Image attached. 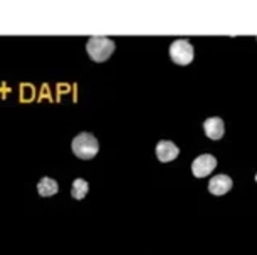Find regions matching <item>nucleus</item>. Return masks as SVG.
Returning <instances> with one entry per match:
<instances>
[{"label": "nucleus", "instance_id": "1", "mask_svg": "<svg viewBox=\"0 0 257 255\" xmlns=\"http://www.w3.org/2000/svg\"><path fill=\"white\" fill-rule=\"evenodd\" d=\"M71 148H72V153H74L77 158H81V160H91V158H94L98 155L99 143L94 134L84 131V133H79L72 139Z\"/></svg>", "mask_w": 257, "mask_h": 255}, {"label": "nucleus", "instance_id": "2", "mask_svg": "<svg viewBox=\"0 0 257 255\" xmlns=\"http://www.w3.org/2000/svg\"><path fill=\"white\" fill-rule=\"evenodd\" d=\"M86 52L94 62H104L114 52V42L108 37H91L86 42Z\"/></svg>", "mask_w": 257, "mask_h": 255}, {"label": "nucleus", "instance_id": "3", "mask_svg": "<svg viewBox=\"0 0 257 255\" xmlns=\"http://www.w3.org/2000/svg\"><path fill=\"white\" fill-rule=\"evenodd\" d=\"M193 47L187 39H177L170 46V57L178 66H188L193 61Z\"/></svg>", "mask_w": 257, "mask_h": 255}, {"label": "nucleus", "instance_id": "4", "mask_svg": "<svg viewBox=\"0 0 257 255\" xmlns=\"http://www.w3.org/2000/svg\"><path fill=\"white\" fill-rule=\"evenodd\" d=\"M215 166H217L215 156H212V155H208V153H205V155H200V156H197L195 160H193V163H192V173H193V176L203 178V176L210 175V173L215 170Z\"/></svg>", "mask_w": 257, "mask_h": 255}, {"label": "nucleus", "instance_id": "5", "mask_svg": "<svg viewBox=\"0 0 257 255\" xmlns=\"http://www.w3.org/2000/svg\"><path fill=\"white\" fill-rule=\"evenodd\" d=\"M155 153H157V158L158 161L162 163H168V161H173L175 158L178 156V146L175 143L168 141V139H162V141H158L157 148H155Z\"/></svg>", "mask_w": 257, "mask_h": 255}, {"label": "nucleus", "instance_id": "6", "mask_svg": "<svg viewBox=\"0 0 257 255\" xmlns=\"http://www.w3.org/2000/svg\"><path fill=\"white\" fill-rule=\"evenodd\" d=\"M232 185H234V183H232L230 176L217 175V176H213L210 181H208V191H210L212 195H215V196H222V195H225L227 191H230Z\"/></svg>", "mask_w": 257, "mask_h": 255}, {"label": "nucleus", "instance_id": "7", "mask_svg": "<svg viewBox=\"0 0 257 255\" xmlns=\"http://www.w3.org/2000/svg\"><path fill=\"white\" fill-rule=\"evenodd\" d=\"M203 131H205L207 138L220 139L225 133V124L222 121V118H208L203 123Z\"/></svg>", "mask_w": 257, "mask_h": 255}, {"label": "nucleus", "instance_id": "8", "mask_svg": "<svg viewBox=\"0 0 257 255\" xmlns=\"http://www.w3.org/2000/svg\"><path fill=\"white\" fill-rule=\"evenodd\" d=\"M57 190H59V185H57V181L54 178H49V176H44L39 180L37 183V193L41 196H52L57 193Z\"/></svg>", "mask_w": 257, "mask_h": 255}, {"label": "nucleus", "instance_id": "9", "mask_svg": "<svg viewBox=\"0 0 257 255\" xmlns=\"http://www.w3.org/2000/svg\"><path fill=\"white\" fill-rule=\"evenodd\" d=\"M89 190V185L86 180H82V178H76L74 181H72V188H71V196L74 200H82L86 196Z\"/></svg>", "mask_w": 257, "mask_h": 255}, {"label": "nucleus", "instance_id": "10", "mask_svg": "<svg viewBox=\"0 0 257 255\" xmlns=\"http://www.w3.org/2000/svg\"><path fill=\"white\" fill-rule=\"evenodd\" d=\"M255 181H257V173H255Z\"/></svg>", "mask_w": 257, "mask_h": 255}]
</instances>
